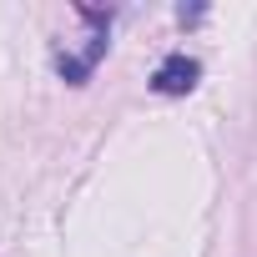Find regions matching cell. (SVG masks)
Masks as SVG:
<instances>
[{
    "label": "cell",
    "instance_id": "6da1fadb",
    "mask_svg": "<svg viewBox=\"0 0 257 257\" xmlns=\"http://www.w3.org/2000/svg\"><path fill=\"white\" fill-rule=\"evenodd\" d=\"M197 76H202V66H197L187 51H172V56L152 71V91H162V96H187V91L197 86Z\"/></svg>",
    "mask_w": 257,
    "mask_h": 257
}]
</instances>
